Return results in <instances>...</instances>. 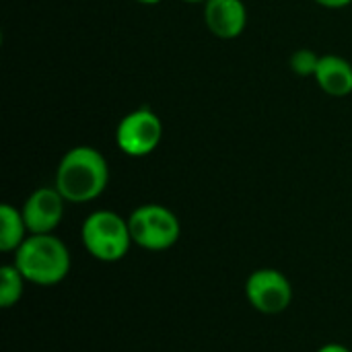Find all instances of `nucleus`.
I'll return each mask as SVG.
<instances>
[{"label": "nucleus", "mask_w": 352, "mask_h": 352, "mask_svg": "<svg viewBox=\"0 0 352 352\" xmlns=\"http://www.w3.org/2000/svg\"><path fill=\"white\" fill-rule=\"evenodd\" d=\"M109 184V165L95 146L80 144L66 151L56 169V190L70 204L97 200Z\"/></svg>", "instance_id": "f257e3e1"}, {"label": "nucleus", "mask_w": 352, "mask_h": 352, "mask_svg": "<svg viewBox=\"0 0 352 352\" xmlns=\"http://www.w3.org/2000/svg\"><path fill=\"white\" fill-rule=\"evenodd\" d=\"M12 264L27 283L37 287H54L70 272V252L54 233L29 235L14 252Z\"/></svg>", "instance_id": "f03ea898"}, {"label": "nucleus", "mask_w": 352, "mask_h": 352, "mask_svg": "<svg viewBox=\"0 0 352 352\" xmlns=\"http://www.w3.org/2000/svg\"><path fill=\"white\" fill-rule=\"evenodd\" d=\"M80 239L85 250L99 262H120L130 252L132 235L128 219L120 217L113 210H95L91 212L80 229Z\"/></svg>", "instance_id": "7ed1b4c3"}, {"label": "nucleus", "mask_w": 352, "mask_h": 352, "mask_svg": "<svg viewBox=\"0 0 352 352\" xmlns=\"http://www.w3.org/2000/svg\"><path fill=\"white\" fill-rule=\"evenodd\" d=\"M132 241L146 252H165L182 235V223L173 210L161 204H142L128 217Z\"/></svg>", "instance_id": "20e7f679"}, {"label": "nucleus", "mask_w": 352, "mask_h": 352, "mask_svg": "<svg viewBox=\"0 0 352 352\" xmlns=\"http://www.w3.org/2000/svg\"><path fill=\"white\" fill-rule=\"evenodd\" d=\"M163 140V122L151 107H138L126 113L116 128L118 148L132 157H148Z\"/></svg>", "instance_id": "39448f33"}, {"label": "nucleus", "mask_w": 352, "mask_h": 352, "mask_svg": "<svg viewBox=\"0 0 352 352\" xmlns=\"http://www.w3.org/2000/svg\"><path fill=\"white\" fill-rule=\"evenodd\" d=\"M245 297L256 311L276 316L291 305L293 287L280 270L258 268L245 280Z\"/></svg>", "instance_id": "423d86ee"}, {"label": "nucleus", "mask_w": 352, "mask_h": 352, "mask_svg": "<svg viewBox=\"0 0 352 352\" xmlns=\"http://www.w3.org/2000/svg\"><path fill=\"white\" fill-rule=\"evenodd\" d=\"M64 196L54 188H37L25 200L21 212L27 223L29 235L54 233L64 219Z\"/></svg>", "instance_id": "0eeeda50"}, {"label": "nucleus", "mask_w": 352, "mask_h": 352, "mask_svg": "<svg viewBox=\"0 0 352 352\" xmlns=\"http://www.w3.org/2000/svg\"><path fill=\"white\" fill-rule=\"evenodd\" d=\"M204 23L219 39H235L245 31L248 8L243 0H206Z\"/></svg>", "instance_id": "6e6552de"}, {"label": "nucleus", "mask_w": 352, "mask_h": 352, "mask_svg": "<svg viewBox=\"0 0 352 352\" xmlns=\"http://www.w3.org/2000/svg\"><path fill=\"white\" fill-rule=\"evenodd\" d=\"M314 78L318 87L330 97H346L352 93V64L342 56H322Z\"/></svg>", "instance_id": "1a4fd4ad"}, {"label": "nucleus", "mask_w": 352, "mask_h": 352, "mask_svg": "<svg viewBox=\"0 0 352 352\" xmlns=\"http://www.w3.org/2000/svg\"><path fill=\"white\" fill-rule=\"evenodd\" d=\"M27 223L23 219V212L14 208L12 204L0 206V250L4 254L16 252L21 243L29 237L27 235Z\"/></svg>", "instance_id": "9d476101"}, {"label": "nucleus", "mask_w": 352, "mask_h": 352, "mask_svg": "<svg viewBox=\"0 0 352 352\" xmlns=\"http://www.w3.org/2000/svg\"><path fill=\"white\" fill-rule=\"evenodd\" d=\"M25 276L19 272L14 264H4L0 268V305L4 309H10L16 305L25 291Z\"/></svg>", "instance_id": "9b49d317"}, {"label": "nucleus", "mask_w": 352, "mask_h": 352, "mask_svg": "<svg viewBox=\"0 0 352 352\" xmlns=\"http://www.w3.org/2000/svg\"><path fill=\"white\" fill-rule=\"evenodd\" d=\"M320 58H322V56L314 54V52L307 50V47L297 50V52L291 56V70H293L295 74H299V76H316Z\"/></svg>", "instance_id": "f8f14e48"}, {"label": "nucleus", "mask_w": 352, "mask_h": 352, "mask_svg": "<svg viewBox=\"0 0 352 352\" xmlns=\"http://www.w3.org/2000/svg\"><path fill=\"white\" fill-rule=\"evenodd\" d=\"M314 2L324 8H344V6L352 4V0H314Z\"/></svg>", "instance_id": "ddd939ff"}, {"label": "nucleus", "mask_w": 352, "mask_h": 352, "mask_svg": "<svg viewBox=\"0 0 352 352\" xmlns=\"http://www.w3.org/2000/svg\"><path fill=\"white\" fill-rule=\"evenodd\" d=\"M318 352H351V349H346L344 344H338V342H332V344H326L322 346Z\"/></svg>", "instance_id": "4468645a"}, {"label": "nucleus", "mask_w": 352, "mask_h": 352, "mask_svg": "<svg viewBox=\"0 0 352 352\" xmlns=\"http://www.w3.org/2000/svg\"><path fill=\"white\" fill-rule=\"evenodd\" d=\"M138 4H144V6H155V4H161L163 0H134Z\"/></svg>", "instance_id": "2eb2a0df"}, {"label": "nucleus", "mask_w": 352, "mask_h": 352, "mask_svg": "<svg viewBox=\"0 0 352 352\" xmlns=\"http://www.w3.org/2000/svg\"><path fill=\"white\" fill-rule=\"evenodd\" d=\"M184 2H188V4H204L206 0H184Z\"/></svg>", "instance_id": "dca6fc26"}]
</instances>
